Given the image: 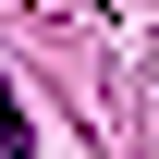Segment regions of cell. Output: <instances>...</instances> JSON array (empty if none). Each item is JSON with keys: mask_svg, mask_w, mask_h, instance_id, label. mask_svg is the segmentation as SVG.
<instances>
[{"mask_svg": "<svg viewBox=\"0 0 159 159\" xmlns=\"http://www.w3.org/2000/svg\"><path fill=\"white\" fill-rule=\"evenodd\" d=\"M0 159H37V135H25V98H12V74H0Z\"/></svg>", "mask_w": 159, "mask_h": 159, "instance_id": "obj_1", "label": "cell"}]
</instances>
